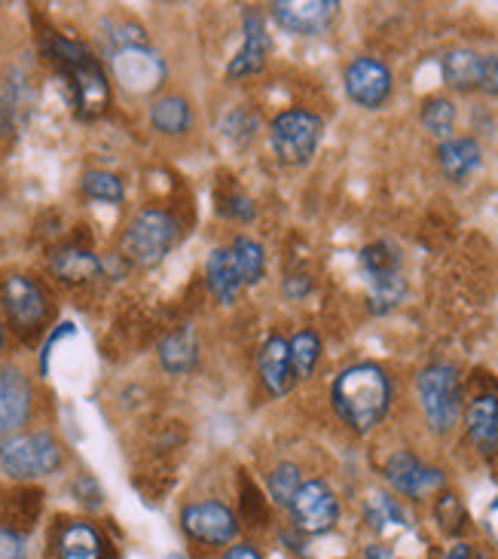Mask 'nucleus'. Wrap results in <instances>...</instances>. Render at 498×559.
Instances as JSON below:
<instances>
[{
  "instance_id": "1",
  "label": "nucleus",
  "mask_w": 498,
  "mask_h": 559,
  "mask_svg": "<svg viewBox=\"0 0 498 559\" xmlns=\"http://www.w3.org/2000/svg\"><path fill=\"white\" fill-rule=\"evenodd\" d=\"M336 416L358 435L374 431L392 407V379L379 364H355L343 370L331 389Z\"/></svg>"
},
{
  "instance_id": "2",
  "label": "nucleus",
  "mask_w": 498,
  "mask_h": 559,
  "mask_svg": "<svg viewBox=\"0 0 498 559\" xmlns=\"http://www.w3.org/2000/svg\"><path fill=\"white\" fill-rule=\"evenodd\" d=\"M46 56L61 74V80H68L76 117L80 120H98L110 105V83H107L105 68L90 52V46L68 40L61 34H49L46 37Z\"/></svg>"
},
{
  "instance_id": "3",
  "label": "nucleus",
  "mask_w": 498,
  "mask_h": 559,
  "mask_svg": "<svg viewBox=\"0 0 498 559\" xmlns=\"http://www.w3.org/2000/svg\"><path fill=\"white\" fill-rule=\"evenodd\" d=\"M181 236L178 221L163 209H147L132 217V224L126 227L120 239V254L132 266H156L159 260H166V254L175 248Z\"/></svg>"
},
{
  "instance_id": "4",
  "label": "nucleus",
  "mask_w": 498,
  "mask_h": 559,
  "mask_svg": "<svg viewBox=\"0 0 498 559\" xmlns=\"http://www.w3.org/2000/svg\"><path fill=\"white\" fill-rule=\"evenodd\" d=\"M64 453L61 443L46 431H31V435H13L0 443V468L15 480H37L52 471L61 468Z\"/></svg>"
},
{
  "instance_id": "5",
  "label": "nucleus",
  "mask_w": 498,
  "mask_h": 559,
  "mask_svg": "<svg viewBox=\"0 0 498 559\" xmlns=\"http://www.w3.org/2000/svg\"><path fill=\"white\" fill-rule=\"evenodd\" d=\"M416 392H419V404L431 431L447 435L453 431L462 413V389H459V370L453 364H431L425 367L419 379H416Z\"/></svg>"
},
{
  "instance_id": "6",
  "label": "nucleus",
  "mask_w": 498,
  "mask_h": 559,
  "mask_svg": "<svg viewBox=\"0 0 498 559\" xmlns=\"http://www.w3.org/2000/svg\"><path fill=\"white\" fill-rule=\"evenodd\" d=\"M321 135H324V122L300 107L278 114L270 126L272 151L285 166H306L316 156Z\"/></svg>"
},
{
  "instance_id": "7",
  "label": "nucleus",
  "mask_w": 498,
  "mask_h": 559,
  "mask_svg": "<svg viewBox=\"0 0 498 559\" xmlns=\"http://www.w3.org/2000/svg\"><path fill=\"white\" fill-rule=\"evenodd\" d=\"M110 68H114L117 83L132 95H151L166 80V61L159 59V52H153L147 44H129L114 49Z\"/></svg>"
},
{
  "instance_id": "8",
  "label": "nucleus",
  "mask_w": 498,
  "mask_h": 559,
  "mask_svg": "<svg viewBox=\"0 0 498 559\" xmlns=\"http://www.w3.org/2000/svg\"><path fill=\"white\" fill-rule=\"evenodd\" d=\"M0 306H3L10 324L19 333L37 331L46 321V316H49V302H46L44 287L37 285L34 278H28V275L3 278V285H0Z\"/></svg>"
},
{
  "instance_id": "9",
  "label": "nucleus",
  "mask_w": 498,
  "mask_h": 559,
  "mask_svg": "<svg viewBox=\"0 0 498 559\" xmlns=\"http://www.w3.org/2000/svg\"><path fill=\"white\" fill-rule=\"evenodd\" d=\"M287 511L294 516L297 530H303L306 535H324L340 520V501L324 480H309L297 489Z\"/></svg>"
},
{
  "instance_id": "10",
  "label": "nucleus",
  "mask_w": 498,
  "mask_h": 559,
  "mask_svg": "<svg viewBox=\"0 0 498 559\" xmlns=\"http://www.w3.org/2000/svg\"><path fill=\"white\" fill-rule=\"evenodd\" d=\"M183 532L202 545H229L239 532V520L221 501H197L181 511Z\"/></svg>"
},
{
  "instance_id": "11",
  "label": "nucleus",
  "mask_w": 498,
  "mask_h": 559,
  "mask_svg": "<svg viewBox=\"0 0 498 559\" xmlns=\"http://www.w3.org/2000/svg\"><path fill=\"white\" fill-rule=\"evenodd\" d=\"M392 71L377 59H355L346 68V95L364 110H379L392 98Z\"/></svg>"
},
{
  "instance_id": "12",
  "label": "nucleus",
  "mask_w": 498,
  "mask_h": 559,
  "mask_svg": "<svg viewBox=\"0 0 498 559\" xmlns=\"http://www.w3.org/2000/svg\"><path fill=\"white\" fill-rule=\"evenodd\" d=\"M336 10H340V3H333V0H275L272 3L275 22L297 37H312V34L331 28Z\"/></svg>"
},
{
  "instance_id": "13",
  "label": "nucleus",
  "mask_w": 498,
  "mask_h": 559,
  "mask_svg": "<svg viewBox=\"0 0 498 559\" xmlns=\"http://www.w3.org/2000/svg\"><path fill=\"white\" fill-rule=\"evenodd\" d=\"M31 407H34V392H31L28 377L13 364H3L0 367V435H13L28 423Z\"/></svg>"
},
{
  "instance_id": "14",
  "label": "nucleus",
  "mask_w": 498,
  "mask_h": 559,
  "mask_svg": "<svg viewBox=\"0 0 498 559\" xmlns=\"http://www.w3.org/2000/svg\"><path fill=\"white\" fill-rule=\"evenodd\" d=\"M386 480L401 492V496H410V499H423V496H431L443 486V471L428 468L425 462H419L416 455L401 450L394 453L389 462H386Z\"/></svg>"
},
{
  "instance_id": "15",
  "label": "nucleus",
  "mask_w": 498,
  "mask_h": 559,
  "mask_svg": "<svg viewBox=\"0 0 498 559\" xmlns=\"http://www.w3.org/2000/svg\"><path fill=\"white\" fill-rule=\"evenodd\" d=\"M245 44L239 49V56L229 61L227 76L233 80H239V76L257 74L266 59H270V34H266V22H263V15L257 13V10H245Z\"/></svg>"
},
{
  "instance_id": "16",
  "label": "nucleus",
  "mask_w": 498,
  "mask_h": 559,
  "mask_svg": "<svg viewBox=\"0 0 498 559\" xmlns=\"http://www.w3.org/2000/svg\"><path fill=\"white\" fill-rule=\"evenodd\" d=\"M260 382L266 385L272 397H282L294 389L297 373L290 364V343L285 336H270L263 348H260Z\"/></svg>"
},
{
  "instance_id": "17",
  "label": "nucleus",
  "mask_w": 498,
  "mask_h": 559,
  "mask_svg": "<svg viewBox=\"0 0 498 559\" xmlns=\"http://www.w3.org/2000/svg\"><path fill=\"white\" fill-rule=\"evenodd\" d=\"M438 163L447 181L465 183L484 163V147L474 138H450L440 144Z\"/></svg>"
},
{
  "instance_id": "18",
  "label": "nucleus",
  "mask_w": 498,
  "mask_h": 559,
  "mask_svg": "<svg viewBox=\"0 0 498 559\" xmlns=\"http://www.w3.org/2000/svg\"><path fill=\"white\" fill-rule=\"evenodd\" d=\"M465 428H469L471 443L481 453H498V397L496 394H481L469 404L465 413Z\"/></svg>"
},
{
  "instance_id": "19",
  "label": "nucleus",
  "mask_w": 498,
  "mask_h": 559,
  "mask_svg": "<svg viewBox=\"0 0 498 559\" xmlns=\"http://www.w3.org/2000/svg\"><path fill=\"white\" fill-rule=\"evenodd\" d=\"M205 275H209L212 294L224 302V306H233L236 297L242 294L245 278L242 273H239V263H236L233 248H214L212 258H209V266H205Z\"/></svg>"
},
{
  "instance_id": "20",
  "label": "nucleus",
  "mask_w": 498,
  "mask_h": 559,
  "mask_svg": "<svg viewBox=\"0 0 498 559\" xmlns=\"http://www.w3.org/2000/svg\"><path fill=\"white\" fill-rule=\"evenodd\" d=\"M52 273L68 285H86V282L102 275V260L95 258L90 248L64 245L52 254Z\"/></svg>"
},
{
  "instance_id": "21",
  "label": "nucleus",
  "mask_w": 498,
  "mask_h": 559,
  "mask_svg": "<svg viewBox=\"0 0 498 559\" xmlns=\"http://www.w3.org/2000/svg\"><path fill=\"white\" fill-rule=\"evenodd\" d=\"M481 61H484V56L474 52V49H450V52L440 59L443 83L459 92L477 90V86H481Z\"/></svg>"
},
{
  "instance_id": "22",
  "label": "nucleus",
  "mask_w": 498,
  "mask_h": 559,
  "mask_svg": "<svg viewBox=\"0 0 498 559\" xmlns=\"http://www.w3.org/2000/svg\"><path fill=\"white\" fill-rule=\"evenodd\" d=\"M197 361H199V343L190 328L171 333V336H166V340L159 343V364H163V370L171 373V377H183V373H190V370L197 367Z\"/></svg>"
},
{
  "instance_id": "23",
  "label": "nucleus",
  "mask_w": 498,
  "mask_h": 559,
  "mask_svg": "<svg viewBox=\"0 0 498 559\" xmlns=\"http://www.w3.org/2000/svg\"><path fill=\"white\" fill-rule=\"evenodd\" d=\"M59 559H105V538L90 523H71L59 535Z\"/></svg>"
},
{
  "instance_id": "24",
  "label": "nucleus",
  "mask_w": 498,
  "mask_h": 559,
  "mask_svg": "<svg viewBox=\"0 0 498 559\" xmlns=\"http://www.w3.org/2000/svg\"><path fill=\"white\" fill-rule=\"evenodd\" d=\"M151 126L163 135H187L193 126V110L190 102L181 95H166L151 107Z\"/></svg>"
},
{
  "instance_id": "25",
  "label": "nucleus",
  "mask_w": 498,
  "mask_h": 559,
  "mask_svg": "<svg viewBox=\"0 0 498 559\" xmlns=\"http://www.w3.org/2000/svg\"><path fill=\"white\" fill-rule=\"evenodd\" d=\"M367 285H370V312H374V316L392 312L394 306H401V300L407 297L404 273L382 275V278H374V282H367Z\"/></svg>"
},
{
  "instance_id": "26",
  "label": "nucleus",
  "mask_w": 498,
  "mask_h": 559,
  "mask_svg": "<svg viewBox=\"0 0 498 559\" xmlns=\"http://www.w3.org/2000/svg\"><path fill=\"white\" fill-rule=\"evenodd\" d=\"M358 260H361V270L364 275H367V282L382 278V275L401 273V254H398V248L389 242L367 245Z\"/></svg>"
},
{
  "instance_id": "27",
  "label": "nucleus",
  "mask_w": 498,
  "mask_h": 559,
  "mask_svg": "<svg viewBox=\"0 0 498 559\" xmlns=\"http://www.w3.org/2000/svg\"><path fill=\"white\" fill-rule=\"evenodd\" d=\"M318 358H321V340H318V333L300 331L290 340V364H294L297 379L312 377L318 367Z\"/></svg>"
},
{
  "instance_id": "28",
  "label": "nucleus",
  "mask_w": 498,
  "mask_h": 559,
  "mask_svg": "<svg viewBox=\"0 0 498 559\" xmlns=\"http://www.w3.org/2000/svg\"><path fill=\"white\" fill-rule=\"evenodd\" d=\"M233 254H236V263H239V273H242L245 285H257L263 278V273H266V254H263L260 242L248 239V236H239L233 242Z\"/></svg>"
},
{
  "instance_id": "29",
  "label": "nucleus",
  "mask_w": 498,
  "mask_h": 559,
  "mask_svg": "<svg viewBox=\"0 0 498 559\" xmlns=\"http://www.w3.org/2000/svg\"><path fill=\"white\" fill-rule=\"evenodd\" d=\"M423 126L435 138L450 141L455 129V107L450 98H428L423 105Z\"/></svg>"
},
{
  "instance_id": "30",
  "label": "nucleus",
  "mask_w": 498,
  "mask_h": 559,
  "mask_svg": "<svg viewBox=\"0 0 498 559\" xmlns=\"http://www.w3.org/2000/svg\"><path fill=\"white\" fill-rule=\"evenodd\" d=\"M83 193L95 202H107V205H120L126 199V187L117 175L110 171H86L83 175Z\"/></svg>"
},
{
  "instance_id": "31",
  "label": "nucleus",
  "mask_w": 498,
  "mask_h": 559,
  "mask_svg": "<svg viewBox=\"0 0 498 559\" xmlns=\"http://www.w3.org/2000/svg\"><path fill=\"white\" fill-rule=\"evenodd\" d=\"M303 486V477H300V468L297 465H290V462H282L278 468L270 474V496L275 504H282L287 508L294 496H297V489Z\"/></svg>"
},
{
  "instance_id": "32",
  "label": "nucleus",
  "mask_w": 498,
  "mask_h": 559,
  "mask_svg": "<svg viewBox=\"0 0 498 559\" xmlns=\"http://www.w3.org/2000/svg\"><path fill=\"white\" fill-rule=\"evenodd\" d=\"M367 520H370V526H374V530H382L386 523L407 526V516H404V511H401L389 496H374V501L367 504Z\"/></svg>"
},
{
  "instance_id": "33",
  "label": "nucleus",
  "mask_w": 498,
  "mask_h": 559,
  "mask_svg": "<svg viewBox=\"0 0 498 559\" xmlns=\"http://www.w3.org/2000/svg\"><path fill=\"white\" fill-rule=\"evenodd\" d=\"M465 511H462V501L455 499V496H443L438 501V523L440 530L447 532V535H455V532L465 526Z\"/></svg>"
},
{
  "instance_id": "34",
  "label": "nucleus",
  "mask_w": 498,
  "mask_h": 559,
  "mask_svg": "<svg viewBox=\"0 0 498 559\" xmlns=\"http://www.w3.org/2000/svg\"><path fill=\"white\" fill-rule=\"evenodd\" d=\"M0 559H28V547L19 532L0 526Z\"/></svg>"
},
{
  "instance_id": "35",
  "label": "nucleus",
  "mask_w": 498,
  "mask_h": 559,
  "mask_svg": "<svg viewBox=\"0 0 498 559\" xmlns=\"http://www.w3.org/2000/svg\"><path fill=\"white\" fill-rule=\"evenodd\" d=\"M481 92L486 95H498V56H484L481 61Z\"/></svg>"
},
{
  "instance_id": "36",
  "label": "nucleus",
  "mask_w": 498,
  "mask_h": 559,
  "mask_svg": "<svg viewBox=\"0 0 498 559\" xmlns=\"http://www.w3.org/2000/svg\"><path fill=\"white\" fill-rule=\"evenodd\" d=\"M224 559H263V557H260V550H257L254 545H236V547H229L227 554H224Z\"/></svg>"
},
{
  "instance_id": "37",
  "label": "nucleus",
  "mask_w": 498,
  "mask_h": 559,
  "mask_svg": "<svg viewBox=\"0 0 498 559\" xmlns=\"http://www.w3.org/2000/svg\"><path fill=\"white\" fill-rule=\"evenodd\" d=\"M306 290H309V278H306V275H294V278H290V282L285 285V294L287 297H294V300H297V297H303Z\"/></svg>"
},
{
  "instance_id": "38",
  "label": "nucleus",
  "mask_w": 498,
  "mask_h": 559,
  "mask_svg": "<svg viewBox=\"0 0 498 559\" xmlns=\"http://www.w3.org/2000/svg\"><path fill=\"white\" fill-rule=\"evenodd\" d=\"M486 530H489V535L498 542V499L486 508Z\"/></svg>"
},
{
  "instance_id": "39",
  "label": "nucleus",
  "mask_w": 498,
  "mask_h": 559,
  "mask_svg": "<svg viewBox=\"0 0 498 559\" xmlns=\"http://www.w3.org/2000/svg\"><path fill=\"white\" fill-rule=\"evenodd\" d=\"M364 559H394V554L389 550V547L382 545H370L367 550H364Z\"/></svg>"
},
{
  "instance_id": "40",
  "label": "nucleus",
  "mask_w": 498,
  "mask_h": 559,
  "mask_svg": "<svg viewBox=\"0 0 498 559\" xmlns=\"http://www.w3.org/2000/svg\"><path fill=\"white\" fill-rule=\"evenodd\" d=\"M233 205H236V209H233V214H239L242 221H251V217H254V209H251V202H248V199H236Z\"/></svg>"
},
{
  "instance_id": "41",
  "label": "nucleus",
  "mask_w": 498,
  "mask_h": 559,
  "mask_svg": "<svg viewBox=\"0 0 498 559\" xmlns=\"http://www.w3.org/2000/svg\"><path fill=\"white\" fill-rule=\"evenodd\" d=\"M443 559H474V557H471V547L465 545V542H459V545L450 547V554H447Z\"/></svg>"
},
{
  "instance_id": "42",
  "label": "nucleus",
  "mask_w": 498,
  "mask_h": 559,
  "mask_svg": "<svg viewBox=\"0 0 498 559\" xmlns=\"http://www.w3.org/2000/svg\"><path fill=\"white\" fill-rule=\"evenodd\" d=\"M166 559H183V557L181 554H171V557H166Z\"/></svg>"
},
{
  "instance_id": "43",
  "label": "nucleus",
  "mask_w": 498,
  "mask_h": 559,
  "mask_svg": "<svg viewBox=\"0 0 498 559\" xmlns=\"http://www.w3.org/2000/svg\"><path fill=\"white\" fill-rule=\"evenodd\" d=\"M0 348H3V328H0Z\"/></svg>"
},
{
  "instance_id": "44",
  "label": "nucleus",
  "mask_w": 498,
  "mask_h": 559,
  "mask_svg": "<svg viewBox=\"0 0 498 559\" xmlns=\"http://www.w3.org/2000/svg\"><path fill=\"white\" fill-rule=\"evenodd\" d=\"M474 559H493V557H486V554H481V557H474Z\"/></svg>"
}]
</instances>
